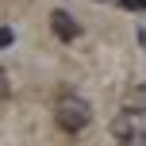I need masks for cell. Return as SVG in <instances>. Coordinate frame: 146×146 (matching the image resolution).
I'll return each instance as SVG.
<instances>
[{
	"instance_id": "1",
	"label": "cell",
	"mask_w": 146,
	"mask_h": 146,
	"mask_svg": "<svg viewBox=\"0 0 146 146\" xmlns=\"http://www.w3.org/2000/svg\"><path fill=\"white\" fill-rule=\"evenodd\" d=\"M54 119H58V127L66 135H81L92 123V108H88V100H81V96H62L58 108H54Z\"/></svg>"
},
{
	"instance_id": "2",
	"label": "cell",
	"mask_w": 146,
	"mask_h": 146,
	"mask_svg": "<svg viewBox=\"0 0 146 146\" xmlns=\"http://www.w3.org/2000/svg\"><path fill=\"white\" fill-rule=\"evenodd\" d=\"M111 139L119 146H146V111H119L111 119Z\"/></svg>"
},
{
	"instance_id": "3",
	"label": "cell",
	"mask_w": 146,
	"mask_h": 146,
	"mask_svg": "<svg viewBox=\"0 0 146 146\" xmlns=\"http://www.w3.org/2000/svg\"><path fill=\"white\" fill-rule=\"evenodd\" d=\"M50 27H54V35H58L62 42H73V38L81 35V27H77V19H73L69 12H62V8H58V12H50Z\"/></svg>"
},
{
	"instance_id": "4",
	"label": "cell",
	"mask_w": 146,
	"mask_h": 146,
	"mask_svg": "<svg viewBox=\"0 0 146 146\" xmlns=\"http://www.w3.org/2000/svg\"><path fill=\"white\" fill-rule=\"evenodd\" d=\"M8 92H12V81H8V69L0 66V100H8Z\"/></svg>"
},
{
	"instance_id": "5",
	"label": "cell",
	"mask_w": 146,
	"mask_h": 146,
	"mask_svg": "<svg viewBox=\"0 0 146 146\" xmlns=\"http://www.w3.org/2000/svg\"><path fill=\"white\" fill-rule=\"evenodd\" d=\"M12 38H15L12 27H0V50H4V46H12Z\"/></svg>"
}]
</instances>
